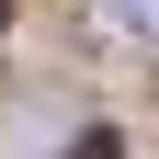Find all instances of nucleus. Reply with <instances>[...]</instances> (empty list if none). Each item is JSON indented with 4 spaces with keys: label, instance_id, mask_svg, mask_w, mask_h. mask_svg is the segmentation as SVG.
<instances>
[{
    "label": "nucleus",
    "instance_id": "f03ea898",
    "mask_svg": "<svg viewBox=\"0 0 159 159\" xmlns=\"http://www.w3.org/2000/svg\"><path fill=\"white\" fill-rule=\"evenodd\" d=\"M68 159H125V148H114V136H80V148H68Z\"/></svg>",
    "mask_w": 159,
    "mask_h": 159
},
{
    "label": "nucleus",
    "instance_id": "f257e3e1",
    "mask_svg": "<svg viewBox=\"0 0 159 159\" xmlns=\"http://www.w3.org/2000/svg\"><path fill=\"white\" fill-rule=\"evenodd\" d=\"M114 23L125 34H159V0H114Z\"/></svg>",
    "mask_w": 159,
    "mask_h": 159
},
{
    "label": "nucleus",
    "instance_id": "7ed1b4c3",
    "mask_svg": "<svg viewBox=\"0 0 159 159\" xmlns=\"http://www.w3.org/2000/svg\"><path fill=\"white\" fill-rule=\"evenodd\" d=\"M0 23H11V0H0Z\"/></svg>",
    "mask_w": 159,
    "mask_h": 159
}]
</instances>
